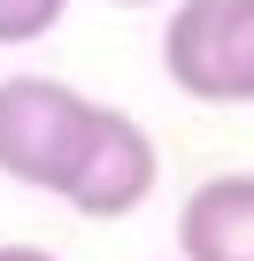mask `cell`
Instances as JSON below:
<instances>
[{"instance_id":"5b68a950","label":"cell","mask_w":254,"mask_h":261,"mask_svg":"<svg viewBox=\"0 0 254 261\" xmlns=\"http://www.w3.org/2000/svg\"><path fill=\"white\" fill-rule=\"evenodd\" d=\"M70 16V0H0V46H31Z\"/></svg>"},{"instance_id":"3957f363","label":"cell","mask_w":254,"mask_h":261,"mask_svg":"<svg viewBox=\"0 0 254 261\" xmlns=\"http://www.w3.org/2000/svg\"><path fill=\"white\" fill-rule=\"evenodd\" d=\"M162 185V146H154V130L139 115H123V108H100L93 123V139H85V162L70 177V207L85 223H123V215H139Z\"/></svg>"},{"instance_id":"277c9868","label":"cell","mask_w":254,"mask_h":261,"mask_svg":"<svg viewBox=\"0 0 254 261\" xmlns=\"http://www.w3.org/2000/svg\"><path fill=\"white\" fill-rule=\"evenodd\" d=\"M177 261H254V169H223L185 192Z\"/></svg>"},{"instance_id":"8992f818","label":"cell","mask_w":254,"mask_h":261,"mask_svg":"<svg viewBox=\"0 0 254 261\" xmlns=\"http://www.w3.org/2000/svg\"><path fill=\"white\" fill-rule=\"evenodd\" d=\"M0 261H62V253H47V246H0Z\"/></svg>"},{"instance_id":"6da1fadb","label":"cell","mask_w":254,"mask_h":261,"mask_svg":"<svg viewBox=\"0 0 254 261\" xmlns=\"http://www.w3.org/2000/svg\"><path fill=\"white\" fill-rule=\"evenodd\" d=\"M93 123H100V100H85L62 77H39V69L0 77V177L62 200L77 162H85Z\"/></svg>"},{"instance_id":"52a82bcc","label":"cell","mask_w":254,"mask_h":261,"mask_svg":"<svg viewBox=\"0 0 254 261\" xmlns=\"http://www.w3.org/2000/svg\"><path fill=\"white\" fill-rule=\"evenodd\" d=\"M108 8H162V0H108Z\"/></svg>"},{"instance_id":"7a4b0ae2","label":"cell","mask_w":254,"mask_h":261,"mask_svg":"<svg viewBox=\"0 0 254 261\" xmlns=\"http://www.w3.org/2000/svg\"><path fill=\"white\" fill-rule=\"evenodd\" d=\"M162 77L200 108H254V0H177Z\"/></svg>"}]
</instances>
